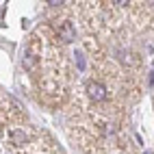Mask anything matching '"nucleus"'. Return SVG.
I'll return each mask as SVG.
<instances>
[{"instance_id": "7ed1b4c3", "label": "nucleus", "mask_w": 154, "mask_h": 154, "mask_svg": "<svg viewBox=\"0 0 154 154\" xmlns=\"http://www.w3.org/2000/svg\"><path fill=\"white\" fill-rule=\"evenodd\" d=\"M11 141L15 143V146H24V143L28 141V135H26L24 130H13L11 132Z\"/></svg>"}, {"instance_id": "f03ea898", "label": "nucleus", "mask_w": 154, "mask_h": 154, "mask_svg": "<svg viewBox=\"0 0 154 154\" xmlns=\"http://www.w3.org/2000/svg\"><path fill=\"white\" fill-rule=\"evenodd\" d=\"M57 33H59V39H63L65 44H69V42L76 39V28H74L72 22H61L57 26Z\"/></svg>"}, {"instance_id": "423d86ee", "label": "nucleus", "mask_w": 154, "mask_h": 154, "mask_svg": "<svg viewBox=\"0 0 154 154\" xmlns=\"http://www.w3.org/2000/svg\"><path fill=\"white\" fill-rule=\"evenodd\" d=\"M146 154H152V152H146Z\"/></svg>"}, {"instance_id": "20e7f679", "label": "nucleus", "mask_w": 154, "mask_h": 154, "mask_svg": "<svg viewBox=\"0 0 154 154\" xmlns=\"http://www.w3.org/2000/svg\"><path fill=\"white\" fill-rule=\"evenodd\" d=\"M50 7H61V5H63V2H61V0H50V2H48Z\"/></svg>"}, {"instance_id": "39448f33", "label": "nucleus", "mask_w": 154, "mask_h": 154, "mask_svg": "<svg viewBox=\"0 0 154 154\" xmlns=\"http://www.w3.org/2000/svg\"><path fill=\"white\" fill-rule=\"evenodd\" d=\"M150 83L154 85V63H152V72H150Z\"/></svg>"}, {"instance_id": "f257e3e1", "label": "nucleus", "mask_w": 154, "mask_h": 154, "mask_svg": "<svg viewBox=\"0 0 154 154\" xmlns=\"http://www.w3.org/2000/svg\"><path fill=\"white\" fill-rule=\"evenodd\" d=\"M87 94H89V98L94 100V102H104L109 98L106 87L102 85V83H98V80H91V83L87 85Z\"/></svg>"}]
</instances>
